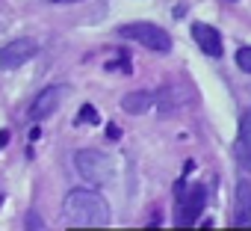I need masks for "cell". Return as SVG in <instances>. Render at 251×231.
<instances>
[{
  "instance_id": "obj_1",
  "label": "cell",
  "mask_w": 251,
  "mask_h": 231,
  "mask_svg": "<svg viewBox=\"0 0 251 231\" xmlns=\"http://www.w3.org/2000/svg\"><path fill=\"white\" fill-rule=\"evenodd\" d=\"M62 216L71 225H89V228H103L112 219L109 204L103 202V196L92 187H77L65 196L62 202Z\"/></svg>"
},
{
  "instance_id": "obj_2",
  "label": "cell",
  "mask_w": 251,
  "mask_h": 231,
  "mask_svg": "<svg viewBox=\"0 0 251 231\" xmlns=\"http://www.w3.org/2000/svg\"><path fill=\"white\" fill-rule=\"evenodd\" d=\"M118 36H121V39H133V42H139L142 48L157 51V54H169V51H172V36H169L163 27L148 24V21L124 24V27H118Z\"/></svg>"
},
{
  "instance_id": "obj_3",
  "label": "cell",
  "mask_w": 251,
  "mask_h": 231,
  "mask_svg": "<svg viewBox=\"0 0 251 231\" xmlns=\"http://www.w3.org/2000/svg\"><path fill=\"white\" fill-rule=\"evenodd\" d=\"M74 166H77V172L86 178V184H92V187L109 184V178H112V160H109L106 154L95 151V148L77 151V154H74Z\"/></svg>"
},
{
  "instance_id": "obj_4",
  "label": "cell",
  "mask_w": 251,
  "mask_h": 231,
  "mask_svg": "<svg viewBox=\"0 0 251 231\" xmlns=\"http://www.w3.org/2000/svg\"><path fill=\"white\" fill-rule=\"evenodd\" d=\"M204 204H207V190L201 187V184H195V187H189L183 196L177 193V207H175V222L177 225H183V228H189V225H195L198 222V216L204 213Z\"/></svg>"
},
{
  "instance_id": "obj_5",
  "label": "cell",
  "mask_w": 251,
  "mask_h": 231,
  "mask_svg": "<svg viewBox=\"0 0 251 231\" xmlns=\"http://www.w3.org/2000/svg\"><path fill=\"white\" fill-rule=\"evenodd\" d=\"M36 54H39V42L36 39H15V42H9V45L0 48V68H3V71L21 68Z\"/></svg>"
},
{
  "instance_id": "obj_6",
  "label": "cell",
  "mask_w": 251,
  "mask_h": 231,
  "mask_svg": "<svg viewBox=\"0 0 251 231\" xmlns=\"http://www.w3.org/2000/svg\"><path fill=\"white\" fill-rule=\"evenodd\" d=\"M62 95H65V86H59V83L42 89V92L36 95L33 107H30V119H33V122H42V119H48V116H53L56 107H59V101H62Z\"/></svg>"
},
{
  "instance_id": "obj_7",
  "label": "cell",
  "mask_w": 251,
  "mask_h": 231,
  "mask_svg": "<svg viewBox=\"0 0 251 231\" xmlns=\"http://www.w3.org/2000/svg\"><path fill=\"white\" fill-rule=\"evenodd\" d=\"M192 39H195V45L207 54V57H213V59H219L222 57V36H219V30L216 27H210V24H192Z\"/></svg>"
},
{
  "instance_id": "obj_8",
  "label": "cell",
  "mask_w": 251,
  "mask_h": 231,
  "mask_svg": "<svg viewBox=\"0 0 251 231\" xmlns=\"http://www.w3.org/2000/svg\"><path fill=\"white\" fill-rule=\"evenodd\" d=\"M236 160L245 172H251V110L242 113V119H239V134H236Z\"/></svg>"
},
{
  "instance_id": "obj_9",
  "label": "cell",
  "mask_w": 251,
  "mask_h": 231,
  "mask_svg": "<svg viewBox=\"0 0 251 231\" xmlns=\"http://www.w3.org/2000/svg\"><path fill=\"white\" fill-rule=\"evenodd\" d=\"M233 225L248 228L251 225V184L242 178L236 184V204H233Z\"/></svg>"
},
{
  "instance_id": "obj_10",
  "label": "cell",
  "mask_w": 251,
  "mask_h": 231,
  "mask_svg": "<svg viewBox=\"0 0 251 231\" xmlns=\"http://www.w3.org/2000/svg\"><path fill=\"white\" fill-rule=\"evenodd\" d=\"M121 107L130 116H142V113H148L154 107V92H130V95L121 98Z\"/></svg>"
},
{
  "instance_id": "obj_11",
  "label": "cell",
  "mask_w": 251,
  "mask_h": 231,
  "mask_svg": "<svg viewBox=\"0 0 251 231\" xmlns=\"http://www.w3.org/2000/svg\"><path fill=\"white\" fill-rule=\"evenodd\" d=\"M236 65H239L245 74H251V48H239V51H236Z\"/></svg>"
},
{
  "instance_id": "obj_12",
  "label": "cell",
  "mask_w": 251,
  "mask_h": 231,
  "mask_svg": "<svg viewBox=\"0 0 251 231\" xmlns=\"http://www.w3.org/2000/svg\"><path fill=\"white\" fill-rule=\"evenodd\" d=\"M77 122H89V125H98V113H95V107H92V104H86V107L80 110Z\"/></svg>"
},
{
  "instance_id": "obj_13",
  "label": "cell",
  "mask_w": 251,
  "mask_h": 231,
  "mask_svg": "<svg viewBox=\"0 0 251 231\" xmlns=\"http://www.w3.org/2000/svg\"><path fill=\"white\" fill-rule=\"evenodd\" d=\"M24 228H30V231H36V228H45V222H42V216H36L33 210L27 213V225Z\"/></svg>"
},
{
  "instance_id": "obj_14",
  "label": "cell",
  "mask_w": 251,
  "mask_h": 231,
  "mask_svg": "<svg viewBox=\"0 0 251 231\" xmlns=\"http://www.w3.org/2000/svg\"><path fill=\"white\" fill-rule=\"evenodd\" d=\"M106 137H112V140H118L121 134H118V128H115V125H109V128H106Z\"/></svg>"
},
{
  "instance_id": "obj_15",
  "label": "cell",
  "mask_w": 251,
  "mask_h": 231,
  "mask_svg": "<svg viewBox=\"0 0 251 231\" xmlns=\"http://www.w3.org/2000/svg\"><path fill=\"white\" fill-rule=\"evenodd\" d=\"M9 143V131H0V148H3Z\"/></svg>"
},
{
  "instance_id": "obj_16",
  "label": "cell",
  "mask_w": 251,
  "mask_h": 231,
  "mask_svg": "<svg viewBox=\"0 0 251 231\" xmlns=\"http://www.w3.org/2000/svg\"><path fill=\"white\" fill-rule=\"evenodd\" d=\"M48 3H80V0H48Z\"/></svg>"
}]
</instances>
